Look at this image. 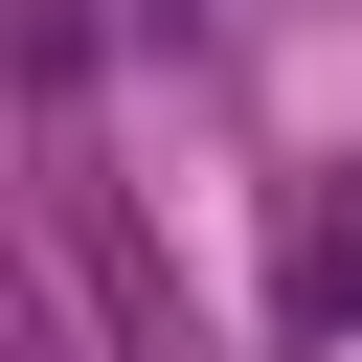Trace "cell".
I'll list each match as a JSON object with an SVG mask.
<instances>
[{"mask_svg":"<svg viewBox=\"0 0 362 362\" xmlns=\"http://www.w3.org/2000/svg\"><path fill=\"white\" fill-rule=\"evenodd\" d=\"M294 317L362 339V204H294Z\"/></svg>","mask_w":362,"mask_h":362,"instance_id":"1","label":"cell"}]
</instances>
